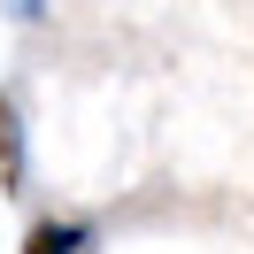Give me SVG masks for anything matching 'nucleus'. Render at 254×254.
Returning <instances> with one entry per match:
<instances>
[{
    "label": "nucleus",
    "mask_w": 254,
    "mask_h": 254,
    "mask_svg": "<svg viewBox=\"0 0 254 254\" xmlns=\"http://www.w3.org/2000/svg\"><path fill=\"white\" fill-rule=\"evenodd\" d=\"M0 185L23 192V116H16L8 93H0Z\"/></svg>",
    "instance_id": "f257e3e1"
},
{
    "label": "nucleus",
    "mask_w": 254,
    "mask_h": 254,
    "mask_svg": "<svg viewBox=\"0 0 254 254\" xmlns=\"http://www.w3.org/2000/svg\"><path fill=\"white\" fill-rule=\"evenodd\" d=\"M77 247H85V223H62V216L31 223V239H23V254H77Z\"/></svg>",
    "instance_id": "f03ea898"
}]
</instances>
